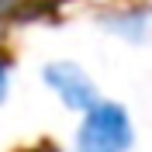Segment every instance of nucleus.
I'll return each instance as SVG.
<instances>
[{
	"instance_id": "4",
	"label": "nucleus",
	"mask_w": 152,
	"mask_h": 152,
	"mask_svg": "<svg viewBox=\"0 0 152 152\" xmlns=\"http://www.w3.org/2000/svg\"><path fill=\"white\" fill-rule=\"evenodd\" d=\"M38 152H62V149H56V145H42Z\"/></svg>"
},
{
	"instance_id": "1",
	"label": "nucleus",
	"mask_w": 152,
	"mask_h": 152,
	"mask_svg": "<svg viewBox=\"0 0 152 152\" xmlns=\"http://www.w3.org/2000/svg\"><path fill=\"white\" fill-rule=\"evenodd\" d=\"M135 145L132 114L114 100H100L83 114L76 132V152H128Z\"/></svg>"
},
{
	"instance_id": "2",
	"label": "nucleus",
	"mask_w": 152,
	"mask_h": 152,
	"mask_svg": "<svg viewBox=\"0 0 152 152\" xmlns=\"http://www.w3.org/2000/svg\"><path fill=\"white\" fill-rule=\"evenodd\" d=\"M42 80H45V86L62 100V107H69V111L86 114L90 107H97L104 100L100 90H97V83L86 76V69L76 66V62H69V59L48 62V66L42 69Z\"/></svg>"
},
{
	"instance_id": "3",
	"label": "nucleus",
	"mask_w": 152,
	"mask_h": 152,
	"mask_svg": "<svg viewBox=\"0 0 152 152\" xmlns=\"http://www.w3.org/2000/svg\"><path fill=\"white\" fill-rule=\"evenodd\" d=\"M7 90H10V62L0 56V104L7 100Z\"/></svg>"
}]
</instances>
